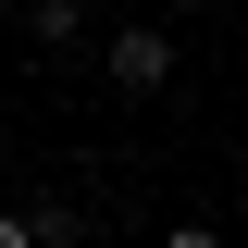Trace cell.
<instances>
[{"instance_id":"2","label":"cell","mask_w":248,"mask_h":248,"mask_svg":"<svg viewBox=\"0 0 248 248\" xmlns=\"http://www.w3.org/2000/svg\"><path fill=\"white\" fill-rule=\"evenodd\" d=\"M75 25H87V0H25V37H37V50H62Z\"/></svg>"},{"instance_id":"5","label":"cell","mask_w":248,"mask_h":248,"mask_svg":"<svg viewBox=\"0 0 248 248\" xmlns=\"http://www.w3.org/2000/svg\"><path fill=\"white\" fill-rule=\"evenodd\" d=\"M112 13H124V0H112Z\"/></svg>"},{"instance_id":"1","label":"cell","mask_w":248,"mask_h":248,"mask_svg":"<svg viewBox=\"0 0 248 248\" xmlns=\"http://www.w3.org/2000/svg\"><path fill=\"white\" fill-rule=\"evenodd\" d=\"M99 75H112L124 99H161V87H174V37H161V25H112V62H99Z\"/></svg>"},{"instance_id":"4","label":"cell","mask_w":248,"mask_h":248,"mask_svg":"<svg viewBox=\"0 0 248 248\" xmlns=\"http://www.w3.org/2000/svg\"><path fill=\"white\" fill-rule=\"evenodd\" d=\"M161 248H223V236H211V223H174V236H161Z\"/></svg>"},{"instance_id":"3","label":"cell","mask_w":248,"mask_h":248,"mask_svg":"<svg viewBox=\"0 0 248 248\" xmlns=\"http://www.w3.org/2000/svg\"><path fill=\"white\" fill-rule=\"evenodd\" d=\"M0 248H37V211H0Z\"/></svg>"}]
</instances>
